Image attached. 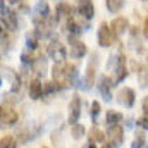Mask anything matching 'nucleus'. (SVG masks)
<instances>
[{"label": "nucleus", "mask_w": 148, "mask_h": 148, "mask_svg": "<svg viewBox=\"0 0 148 148\" xmlns=\"http://www.w3.org/2000/svg\"><path fill=\"white\" fill-rule=\"evenodd\" d=\"M107 3V9L110 10V12H119L121 9H122V5H124V0H107L105 2Z\"/></svg>", "instance_id": "obj_22"}, {"label": "nucleus", "mask_w": 148, "mask_h": 148, "mask_svg": "<svg viewBox=\"0 0 148 148\" xmlns=\"http://www.w3.org/2000/svg\"><path fill=\"white\" fill-rule=\"evenodd\" d=\"M79 2H83V0H79Z\"/></svg>", "instance_id": "obj_41"}, {"label": "nucleus", "mask_w": 148, "mask_h": 148, "mask_svg": "<svg viewBox=\"0 0 148 148\" xmlns=\"http://www.w3.org/2000/svg\"><path fill=\"white\" fill-rule=\"evenodd\" d=\"M83 83H84L83 88H86V90H90L91 84H95V67H93V64L88 66V69H86V76H84V81H83Z\"/></svg>", "instance_id": "obj_19"}, {"label": "nucleus", "mask_w": 148, "mask_h": 148, "mask_svg": "<svg viewBox=\"0 0 148 148\" xmlns=\"http://www.w3.org/2000/svg\"><path fill=\"white\" fill-rule=\"evenodd\" d=\"M26 45H28V48L29 50H35L38 47V36L36 33H33V35H28V38H26Z\"/></svg>", "instance_id": "obj_27"}, {"label": "nucleus", "mask_w": 148, "mask_h": 148, "mask_svg": "<svg viewBox=\"0 0 148 148\" xmlns=\"http://www.w3.org/2000/svg\"><path fill=\"white\" fill-rule=\"evenodd\" d=\"M21 57H23V62H24V64H28V62H29V64H33V62H35V59H33L31 52H29V53H28V52H23V55H21Z\"/></svg>", "instance_id": "obj_31"}, {"label": "nucleus", "mask_w": 148, "mask_h": 148, "mask_svg": "<svg viewBox=\"0 0 148 148\" xmlns=\"http://www.w3.org/2000/svg\"><path fill=\"white\" fill-rule=\"evenodd\" d=\"M0 148H17V143L12 136H3L0 138Z\"/></svg>", "instance_id": "obj_24"}, {"label": "nucleus", "mask_w": 148, "mask_h": 148, "mask_svg": "<svg viewBox=\"0 0 148 148\" xmlns=\"http://www.w3.org/2000/svg\"><path fill=\"white\" fill-rule=\"evenodd\" d=\"M69 45H71V57L83 59L86 55V45L81 40H77L76 36H69Z\"/></svg>", "instance_id": "obj_8"}, {"label": "nucleus", "mask_w": 148, "mask_h": 148, "mask_svg": "<svg viewBox=\"0 0 148 148\" xmlns=\"http://www.w3.org/2000/svg\"><path fill=\"white\" fill-rule=\"evenodd\" d=\"M100 110H102V105H100L98 102H93V103H91V121H93V122H97Z\"/></svg>", "instance_id": "obj_28"}, {"label": "nucleus", "mask_w": 148, "mask_h": 148, "mask_svg": "<svg viewBox=\"0 0 148 148\" xmlns=\"http://www.w3.org/2000/svg\"><path fill=\"white\" fill-rule=\"evenodd\" d=\"M127 28H129V23H127L126 17H115V19L110 23V29H112V33H114L115 36L124 35V33L127 31Z\"/></svg>", "instance_id": "obj_10"}, {"label": "nucleus", "mask_w": 148, "mask_h": 148, "mask_svg": "<svg viewBox=\"0 0 148 148\" xmlns=\"http://www.w3.org/2000/svg\"><path fill=\"white\" fill-rule=\"evenodd\" d=\"M43 148H48V147H43Z\"/></svg>", "instance_id": "obj_39"}, {"label": "nucleus", "mask_w": 148, "mask_h": 148, "mask_svg": "<svg viewBox=\"0 0 148 148\" xmlns=\"http://www.w3.org/2000/svg\"><path fill=\"white\" fill-rule=\"evenodd\" d=\"M145 140H147V138H145V134L138 131V134H136V140L133 141L131 148H143V147H145Z\"/></svg>", "instance_id": "obj_26"}, {"label": "nucleus", "mask_w": 148, "mask_h": 148, "mask_svg": "<svg viewBox=\"0 0 148 148\" xmlns=\"http://www.w3.org/2000/svg\"><path fill=\"white\" fill-rule=\"evenodd\" d=\"M2 24L7 28V31H16L17 29V17H16V12H12V10H7L5 9V12L2 14Z\"/></svg>", "instance_id": "obj_11"}, {"label": "nucleus", "mask_w": 148, "mask_h": 148, "mask_svg": "<svg viewBox=\"0 0 148 148\" xmlns=\"http://www.w3.org/2000/svg\"><path fill=\"white\" fill-rule=\"evenodd\" d=\"M122 119H124V115L121 114V112L117 110H107V115H105V121H107V124L109 126H115V124H121L122 122Z\"/></svg>", "instance_id": "obj_16"}, {"label": "nucleus", "mask_w": 148, "mask_h": 148, "mask_svg": "<svg viewBox=\"0 0 148 148\" xmlns=\"http://www.w3.org/2000/svg\"><path fill=\"white\" fill-rule=\"evenodd\" d=\"M71 134H73L74 140H81L84 136V126L81 124H73L71 126Z\"/></svg>", "instance_id": "obj_23"}, {"label": "nucleus", "mask_w": 148, "mask_h": 148, "mask_svg": "<svg viewBox=\"0 0 148 148\" xmlns=\"http://www.w3.org/2000/svg\"><path fill=\"white\" fill-rule=\"evenodd\" d=\"M52 77H53V83L57 84L59 90L69 86V79H67V73H66V62H57L52 67Z\"/></svg>", "instance_id": "obj_2"}, {"label": "nucleus", "mask_w": 148, "mask_h": 148, "mask_svg": "<svg viewBox=\"0 0 148 148\" xmlns=\"http://www.w3.org/2000/svg\"><path fill=\"white\" fill-rule=\"evenodd\" d=\"M112 88H114V81H112L109 76H100L98 79V91L102 95V98L105 102H110L112 100Z\"/></svg>", "instance_id": "obj_5"}, {"label": "nucleus", "mask_w": 148, "mask_h": 148, "mask_svg": "<svg viewBox=\"0 0 148 148\" xmlns=\"http://www.w3.org/2000/svg\"><path fill=\"white\" fill-rule=\"evenodd\" d=\"M90 140H91L93 143H103V141H105V134H103L97 126H93L91 131H90Z\"/></svg>", "instance_id": "obj_21"}, {"label": "nucleus", "mask_w": 148, "mask_h": 148, "mask_svg": "<svg viewBox=\"0 0 148 148\" xmlns=\"http://www.w3.org/2000/svg\"><path fill=\"white\" fill-rule=\"evenodd\" d=\"M7 2H9V3H12V5H16V3H21L23 0H7Z\"/></svg>", "instance_id": "obj_36"}, {"label": "nucleus", "mask_w": 148, "mask_h": 148, "mask_svg": "<svg viewBox=\"0 0 148 148\" xmlns=\"http://www.w3.org/2000/svg\"><path fill=\"white\" fill-rule=\"evenodd\" d=\"M117 98H119V102H121L124 107L131 109V107L134 105V102H136V93H134L133 88H122V90L119 91Z\"/></svg>", "instance_id": "obj_9"}, {"label": "nucleus", "mask_w": 148, "mask_h": 148, "mask_svg": "<svg viewBox=\"0 0 148 148\" xmlns=\"http://www.w3.org/2000/svg\"><path fill=\"white\" fill-rule=\"evenodd\" d=\"M81 107H83V103H81L79 95H74L69 102V122L71 124H77V121L81 117Z\"/></svg>", "instance_id": "obj_7"}, {"label": "nucleus", "mask_w": 148, "mask_h": 148, "mask_svg": "<svg viewBox=\"0 0 148 148\" xmlns=\"http://www.w3.org/2000/svg\"><path fill=\"white\" fill-rule=\"evenodd\" d=\"M28 91H29V98H33V100H38L43 97V84L40 83V79H33L29 83Z\"/></svg>", "instance_id": "obj_15"}, {"label": "nucleus", "mask_w": 148, "mask_h": 148, "mask_svg": "<svg viewBox=\"0 0 148 148\" xmlns=\"http://www.w3.org/2000/svg\"><path fill=\"white\" fill-rule=\"evenodd\" d=\"M73 12H74V9L71 7V5H67V3H59L57 5V9H55V16L60 19L62 16H66V17H73Z\"/></svg>", "instance_id": "obj_17"}, {"label": "nucleus", "mask_w": 148, "mask_h": 148, "mask_svg": "<svg viewBox=\"0 0 148 148\" xmlns=\"http://www.w3.org/2000/svg\"><path fill=\"white\" fill-rule=\"evenodd\" d=\"M127 67H126V59L122 55H119V60H117V66H115V81L121 83L127 77Z\"/></svg>", "instance_id": "obj_14"}, {"label": "nucleus", "mask_w": 148, "mask_h": 148, "mask_svg": "<svg viewBox=\"0 0 148 148\" xmlns=\"http://www.w3.org/2000/svg\"><path fill=\"white\" fill-rule=\"evenodd\" d=\"M33 67H35V71L36 73H45V69H47V60L43 59V57H38L35 59V62H33Z\"/></svg>", "instance_id": "obj_25"}, {"label": "nucleus", "mask_w": 148, "mask_h": 148, "mask_svg": "<svg viewBox=\"0 0 148 148\" xmlns=\"http://www.w3.org/2000/svg\"><path fill=\"white\" fill-rule=\"evenodd\" d=\"M3 114H5V107L0 103V119H2V115H3Z\"/></svg>", "instance_id": "obj_35"}, {"label": "nucleus", "mask_w": 148, "mask_h": 148, "mask_svg": "<svg viewBox=\"0 0 148 148\" xmlns=\"http://www.w3.org/2000/svg\"><path fill=\"white\" fill-rule=\"evenodd\" d=\"M86 148H97V145H95V143H93V141H90V143H88V145H86Z\"/></svg>", "instance_id": "obj_37"}, {"label": "nucleus", "mask_w": 148, "mask_h": 148, "mask_svg": "<svg viewBox=\"0 0 148 148\" xmlns=\"http://www.w3.org/2000/svg\"><path fill=\"white\" fill-rule=\"evenodd\" d=\"M143 35H145V38L148 40V17L145 19V28H143Z\"/></svg>", "instance_id": "obj_33"}, {"label": "nucleus", "mask_w": 148, "mask_h": 148, "mask_svg": "<svg viewBox=\"0 0 148 148\" xmlns=\"http://www.w3.org/2000/svg\"><path fill=\"white\" fill-rule=\"evenodd\" d=\"M77 12H79L81 17H84V19L90 21V19L95 16V7H93V3H91L90 0H83V2H79V5H77Z\"/></svg>", "instance_id": "obj_12"}, {"label": "nucleus", "mask_w": 148, "mask_h": 148, "mask_svg": "<svg viewBox=\"0 0 148 148\" xmlns=\"http://www.w3.org/2000/svg\"><path fill=\"white\" fill-rule=\"evenodd\" d=\"M47 55L50 59H55L57 62H64L67 52H66V47L59 41V40H52L48 43V48H47Z\"/></svg>", "instance_id": "obj_3"}, {"label": "nucleus", "mask_w": 148, "mask_h": 148, "mask_svg": "<svg viewBox=\"0 0 148 148\" xmlns=\"http://www.w3.org/2000/svg\"><path fill=\"white\" fill-rule=\"evenodd\" d=\"M48 19H50V7L45 0H40L33 9V23L40 26V24L48 23Z\"/></svg>", "instance_id": "obj_1"}, {"label": "nucleus", "mask_w": 148, "mask_h": 148, "mask_svg": "<svg viewBox=\"0 0 148 148\" xmlns=\"http://www.w3.org/2000/svg\"><path fill=\"white\" fill-rule=\"evenodd\" d=\"M143 2H147V0H143Z\"/></svg>", "instance_id": "obj_42"}, {"label": "nucleus", "mask_w": 148, "mask_h": 148, "mask_svg": "<svg viewBox=\"0 0 148 148\" xmlns=\"http://www.w3.org/2000/svg\"><path fill=\"white\" fill-rule=\"evenodd\" d=\"M141 107H143V112H145V115H148V97L145 98V100H143V105H141Z\"/></svg>", "instance_id": "obj_32"}, {"label": "nucleus", "mask_w": 148, "mask_h": 148, "mask_svg": "<svg viewBox=\"0 0 148 148\" xmlns=\"http://www.w3.org/2000/svg\"><path fill=\"white\" fill-rule=\"evenodd\" d=\"M66 28H67V31H69V36H77V35H81V31H83V28L76 23L74 17H67Z\"/></svg>", "instance_id": "obj_18"}, {"label": "nucleus", "mask_w": 148, "mask_h": 148, "mask_svg": "<svg viewBox=\"0 0 148 148\" xmlns=\"http://www.w3.org/2000/svg\"><path fill=\"white\" fill-rule=\"evenodd\" d=\"M97 38H98V45H100V47H103V48H107V47L114 45V41H115L110 26H109V24H105V23L100 26V29H98V36H97Z\"/></svg>", "instance_id": "obj_6"}, {"label": "nucleus", "mask_w": 148, "mask_h": 148, "mask_svg": "<svg viewBox=\"0 0 148 148\" xmlns=\"http://www.w3.org/2000/svg\"><path fill=\"white\" fill-rule=\"evenodd\" d=\"M100 148H112V147H110V145H109V143H103V145H102V147H100Z\"/></svg>", "instance_id": "obj_38"}, {"label": "nucleus", "mask_w": 148, "mask_h": 148, "mask_svg": "<svg viewBox=\"0 0 148 148\" xmlns=\"http://www.w3.org/2000/svg\"><path fill=\"white\" fill-rule=\"evenodd\" d=\"M57 84L55 83H45L43 84V95H52L53 91H57Z\"/></svg>", "instance_id": "obj_29"}, {"label": "nucleus", "mask_w": 148, "mask_h": 148, "mask_svg": "<svg viewBox=\"0 0 148 148\" xmlns=\"http://www.w3.org/2000/svg\"><path fill=\"white\" fill-rule=\"evenodd\" d=\"M19 119V114L14 110V109H5V114L2 115L0 119V127H9V126H14Z\"/></svg>", "instance_id": "obj_13"}, {"label": "nucleus", "mask_w": 148, "mask_h": 148, "mask_svg": "<svg viewBox=\"0 0 148 148\" xmlns=\"http://www.w3.org/2000/svg\"><path fill=\"white\" fill-rule=\"evenodd\" d=\"M109 145L112 148H119L124 141V127L121 124H115V126H109Z\"/></svg>", "instance_id": "obj_4"}, {"label": "nucleus", "mask_w": 148, "mask_h": 148, "mask_svg": "<svg viewBox=\"0 0 148 148\" xmlns=\"http://www.w3.org/2000/svg\"><path fill=\"white\" fill-rule=\"evenodd\" d=\"M138 81H140L141 88H147L148 86V67L145 64L140 66V69H138Z\"/></svg>", "instance_id": "obj_20"}, {"label": "nucleus", "mask_w": 148, "mask_h": 148, "mask_svg": "<svg viewBox=\"0 0 148 148\" xmlns=\"http://www.w3.org/2000/svg\"><path fill=\"white\" fill-rule=\"evenodd\" d=\"M5 12V7H3V0H0V16Z\"/></svg>", "instance_id": "obj_34"}, {"label": "nucleus", "mask_w": 148, "mask_h": 148, "mask_svg": "<svg viewBox=\"0 0 148 148\" xmlns=\"http://www.w3.org/2000/svg\"><path fill=\"white\" fill-rule=\"evenodd\" d=\"M136 124H138L141 129H148V115H143V117H140Z\"/></svg>", "instance_id": "obj_30"}, {"label": "nucleus", "mask_w": 148, "mask_h": 148, "mask_svg": "<svg viewBox=\"0 0 148 148\" xmlns=\"http://www.w3.org/2000/svg\"><path fill=\"white\" fill-rule=\"evenodd\" d=\"M145 148H148V145H147V147H145Z\"/></svg>", "instance_id": "obj_40"}]
</instances>
